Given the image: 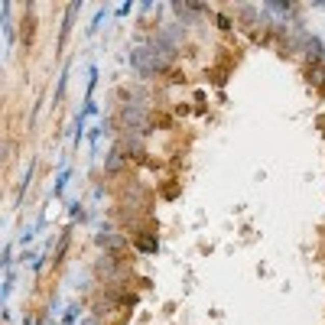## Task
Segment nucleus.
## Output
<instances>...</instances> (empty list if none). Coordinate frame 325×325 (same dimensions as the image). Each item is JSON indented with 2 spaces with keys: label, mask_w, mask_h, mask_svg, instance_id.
<instances>
[{
  "label": "nucleus",
  "mask_w": 325,
  "mask_h": 325,
  "mask_svg": "<svg viewBox=\"0 0 325 325\" xmlns=\"http://www.w3.org/2000/svg\"><path fill=\"white\" fill-rule=\"evenodd\" d=\"M166 82H169V85H186V82H189V75L182 72L179 65H172L169 72H166Z\"/></svg>",
  "instance_id": "9b49d317"
},
{
  "label": "nucleus",
  "mask_w": 325,
  "mask_h": 325,
  "mask_svg": "<svg viewBox=\"0 0 325 325\" xmlns=\"http://www.w3.org/2000/svg\"><path fill=\"white\" fill-rule=\"evenodd\" d=\"M78 315H82V306H78V303H68V309H65V315H62V322H59V325H75Z\"/></svg>",
  "instance_id": "9d476101"
},
{
  "label": "nucleus",
  "mask_w": 325,
  "mask_h": 325,
  "mask_svg": "<svg viewBox=\"0 0 325 325\" xmlns=\"http://www.w3.org/2000/svg\"><path fill=\"white\" fill-rule=\"evenodd\" d=\"M160 195H163L166 202H169V198H176V195H179V182H176V179H172V176H166V182H163V186H160Z\"/></svg>",
  "instance_id": "1a4fd4ad"
},
{
  "label": "nucleus",
  "mask_w": 325,
  "mask_h": 325,
  "mask_svg": "<svg viewBox=\"0 0 325 325\" xmlns=\"http://www.w3.org/2000/svg\"><path fill=\"white\" fill-rule=\"evenodd\" d=\"M104 134V127H91L88 130V143H91V150H98V137Z\"/></svg>",
  "instance_id": "2eb2a0df"
},
{
  "label": "nucleus",
  "mask_w": 325,
  "mask_h": 325,
  "mask_svg": "<svg viewBox=\"0 0 325 325\" xmlns=\"http://www.w3.org/2000/svg\"><path fill=\"white\" fill-rule=\"evenodd\" d=\"M33 33H36V16H33V7L23 10V49L33 46Z\"/></svg>",
  "instance_id": "39448f33"
},
{
  "label": "nucleus",
  "mask_w": 325,
  "mask_h": 325,
  "mask_svg": "<svg viewBox=\"0 0 325 325\" xmlns=\"http://www.w3.org/2000/svg\"><path fill=\"white\" fill-rule=\"evenodd\" d=\"M108 325H130V319H127V312H117V315H111Z\"/></svg>",
  "instance_id": "dca6fc26"
},
{
  "label": "nucleus",
  "mask_w": 325,
  "mask_h": 325,
  "mask_svg": "<svg viewBox=\"0 0 325 325\" xmlns=\"http://www.w3.org/2000/svg\"><path fill=\"white\" fill-rule=\"evenodd\" d=\"M33 172H36V163H30V169H26V176L20 179V186H16V202H20V205H23L26 189H30V182H33Z\"/></svg>",
  "instance_id": "0eeeda50"
},
{
  "label": "nucleus",
  "mask_w": 325,
  "mask_h": 325,
  "mask_svg": "<svg viewBox=\"0 0 325 325\" xmlns=\"http://www.w3.org/2000/svg\"><path fill=\"white\" fill-rule=\"evenodd\" d=\"M150 124H153V130H169L176 120L169 111H150Z\"/></svg>",
  "instance_id": "423d86ee"
},
{
  "label": "nucleus",
  "mask_w": 325,
  "mask_h": 325,
  "mask_svg": "<svg viewBox=\"0 0 325 325\" xmlns=\"http://www.w3.org/2000/svg\"><path fill=\"white\" fill-rule=\"evenodd\" d=\"M68 218H72V221H78V218H85V208H82V202H68Z\"/></svg>",
  "instance_id": "ddd939ff"
},
{
  "label": "nucleus",
  "mask_w": 325,
  "mask_h": 325,
  "mask_svg": "<svg viewBox=\"0 0 325 325\" xmlns=\"http://www.w3.org/2000/svg\"><path fill=\"white\" fill-rule=\"evenodd\" d=\"M72 231H75L72 224H68L65 231H62V238H59V244H56V254H52V267H62V263H65V254H68V244H72Z\"/></svg>",
  "instance_id": "20e7f679"
},
{
  "label": "nucleus",
  "mask_w": 325,
  "mask_h": 325,
  "mask_svg": "<svg viewBox=\"0 0 325 325\" xmlns=\"http://www.w3.org/2000/svg\"><path fill=\"white\" fill-rule=\"evenodd\" d=\"M130 10H134V4H124V7H117V16H120V20H124V16H127Z\"/></svg>",
  "instance_id": "f3484780"
},
{
  "label": "nucleus",
  "mask_w": 325,
  "mask_h": 325,
  "mask_svg": "<svg viewBox=\"0 0 325 325\" xmlns=\"http://www.w3.org/2000/svg\"><path fill=\"white\" fill-rule=\"evenodd\" d=\"M231 65H234V62H228V56H221V62H218V65H212V68H208V82H212V85H218V88H221V85L228 82V75H231Z\"/></svg>",
  "instance_id": "7ed1b4c3"
},
{
  "label": "nucleus",
  "mask_w": 325,
  "mask_h": 325,
  "mask_svg": "<svg viewBox=\"0 0 325 325\" xmlns=\"http://www.w3.org/2000/svg\"><path fill=\"white\" fill-rule=\"evenodd\" d=\"M179 56L176 49L169 46H163L156 36H150L143 42V46H137L134 52H130V62H134L137 68V75H143V78H156V75H166L172 68V59Z\"/></svg>",
  "instance_id": "f257e3e1"
},
{
  "label": "nucleus",
  "mask_w": 325,
  "mask_h": 325,
  "mask_svg": "<svg viewBox=\"0 0 325 325\" xmlns=\"http://www.w3.org/2000/svg\"><path fill=\"white\" fill-rule=\"evenodd\" d=\"M215 26H218V30H224V33H231L234 30V16L231 13H215Z\"/></svg>",
  "instance_id": "f8f14e48"
},
{
  "label": "nucleus",
  "mask_w": 325,
  "mask_h": 325,
  "mask_svg": "<svg viewBox=\"0 0 325 325\" xmlns=\"http://www.w3.org/2000/svg\"><path fill=\"white\" fill-rule=\"evenodd\" d=\"M65 82H68V72H62V78H59V85H56V104L65 98Z\"/></svg>",
  "instance_id": "4468645a"
},
{
  "label": "nucleus",
  "mask_w": 325,
  "mask_h": 325,
  "mask_svg": "<svg viewBox=\"0 0 325 325\" xmlns=\"http://www.w3.org/2000/svg\"><path fill=\"white\" fill-rule=\"evenodd\" d=\"M68 179H72V169H68V166H62V169H59L56 186H52V195H62V192H65V186H68Z\"/></svg>",
  "instance_id": "6e6552de"
},
{
  "label": "nucleus",
  "mask_w": 325,
  "mask_h": 325,
  "mask_svg": "<svg viewBox=\"0 0 325 325\" xmlns=\"http://www.w3.org/2000/svg\"><path fill=\"white\" fill-rule=\"evenodd\" d=\"M130 244H134L137 254H156V251H160V238H156L153 221H146L137 234H130Z\"/></svg>",
  "instance_id": "f03ea898"
}]
</instances>
